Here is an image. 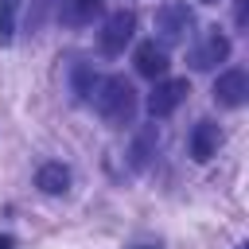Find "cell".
Segmentation results:
<instances>
[{
	"instance_id": "8fae6325",
	"label": "cell",
	"mask_w": 249,
	"mask_h": 249,
	"mask_svg": "<svg viewBox=\"0 0 249 249\" xmlns=\"http://www.w3.org/2000/svg\"><path fill=\"white\" fill-rule=\"evenodd\" d=\"M156 144H160V132H156V124L140 128V132H136V140H132V152H128L132 160H128V163H132L136 171H140V167H148V160L156 156Z\"/></svg>"
},
{
	"instance_id": "ac0fdd59",
	"label": "cell",
	"mask_w": 249,
	"mask_h": 249,
	"mask_svg": "<svg viewBox=\"0 0 249 249\" xmlns=\"http://www.w3.org/2000/svg\"><path fill=\"white\" fill-rule=\"evenodd\" d=\"M237 249H249V245H245V241H241V245H237Z\"/></svg>"
},
{
	"instance_id": "2e32d148",
	"label": "cell",
	"mask_w": 249,
	"mask_h": 249,
	"mask_svg": "<svg viewBox=\"0 0 249 249\" xmlns=\"http://www.w3.org/2000/svg\"><path fill=\"white\" fill-rule=\"evenodd\" d=\"M136 249H156V245H136Z\"/></svg>"
},
{
	"instance_id": "9a60e30c",
	"label": "cell",
	"mask_w": 249,
	"mask_h": 249,
	"mask_svg": "<svg viewBox=\"0 0 249 249\" xmlns=\"http://www.w3.org/2000/svg\"><path fill=\"white\" fill-rule=\"evenodd\" d=\"M0 249H12V237L8 233H0Z\"/></svg>"
},
{
	"instance_id": "9c48e42d",
	"label": "cell",
	"mask_w": 249,
	"mask_h": 249,
	"mask_svg": "<svg viewBox=\"0 0 249 249\" xmlns=\"http://www.w3.org/2000/svg\"><path fill=\"white\" fill-rule=\"evenodd\" d=\"M101 8H105V0H62L58 19L66 27H86V23H93L101 16Z\"/></svg>"
},
{
	"instance_id": "7c38bea8",
	"label": "cell",
	"mask_w": 249,
	"mask_h": 249,
	"mask_svg": "<svg viewBox=\"0 0 249 249\" xmlns=\"http://www.w3.org/2000/svg\"><path fill=\"white\" fill-rule=\"evenodd\" d=\"M70 82H74V97H78V101H89V97H93V89H97V78H93V70H89L86 62H74Z\"/></svg>"
},
{
	"instance_id": "3957f363",
	"label": "cell",
	"mask_w": 249,
	"mask_h": 249,
	"mask_svg": "<svg viewBox=\"0 0 249 249\" xmlns=\"http://www.w3.org/2000/svg\"><path fill=\"white\" fill-rule=\"evenodd\" d=\"M132 31H136V16L128 12V8H121V12H113V16H105V27H101V54H109V58H117V54H124V47L132 43Z\"/></svg>"
},
{
	"instance_id": "e0dca14e",
	"label": "cell",
	"mask_w": 249,
	"mask_h": 249,
	"mask_svg": "<svg viewBox=\"0 0 249 249\" xmlns=\"http://www.w3.org/2000/svg\"><path fill=\"white\" fill-rule=\"evenodd\" d=\"M198 4H218V0H198Z\"/></svg>"
},
{
	"instance_id": "52a82bcc",
	"label": "cell",
	"mask_w": 249,
	"mask_h": 249,
	"mask_svg": "<svg viewBox=\"0 0 249 249\" xmlns=\"http://www.w3.org/2000/svg\"><path fill=\"white\" fill-rule=\"evenodd\" d=\"M132 62H136V74H144V78H152V82H160V78L167 74V66H171L167 47H160L156 39L140 43V47H136V54H132Z\"/></svg>"
},
{
	"instance_id": "8992f818",
	"label": "cell",
	"mask_w": 249,
	"mask_h": 249,
	"mask_svg": "<svg viewBox=\"0 0 249 249\" xmlns=\"http://www.w3.org/2000/svg\"><path fill=\"white\" fill-rule=\"evenodd\" d=\"M230 58V39L218 31V27H210L206 35H202V43L191 51V66L195 70H214L218 62H226Z\"/></svg>"
},
{
	"instance_id": "7a4b0ae2",
	"label": "cell",
	"mask_w": 249,
	"mask_h": 249,
	"mask_svg": "<svg viewBox=\"0 0 249 249\" xmlns=\"http://www.w3.org/2000/svg\"><path fill=\"white\" fill-rule=\"evenodd\" d=\"M191 27H195V12L179 0L163 4L156 12V31H160V47H175V43H187L191 39Z\"/></svg>"
},
{
	"instance_id": "5bb4252c",
	"label": "cell",
	"mask_w": 249,
	"mask_h": 249,
	"mask_svg": "<svg viewBox=\"0 0 249 249\" xmlns=\"http://www.w3.org/2000/svg\"><path fill=\"white\" fill-rule=\"evenodd\" d=\"M233 23L245 31V23H249V0H233Z\"/></svg>"
},
{
	"instance_id": "30bf717a",
	"label": "cell",
	"mask_w": 249,
	"mask_h": 249,
	"mask_svg": "<svg viewBox=\"0 0 249 249\" xmlns=\"http://www.w3.org/2000/svg\"><path fill=\"white\" fill-rule=\"evenodd\" d=\"M35 187L43 195H66L70 191V167L66 163H43L35 171Z\"/></svg>"
},
{
	"instance_id": "277c9868",
	"label": "cell",
	"mask_w": 249,
	"mask_h": 249,
	"mask_svg": "<svg viewBox=\"0 0 249 249\" xmlns=\"http://www.w3.org/2000/svg\"><path fill=\"white\" fill-rule=\"evenodd\" d=\"M187 93H191L187 78H160L156 89H152V97H148V113H152V117H171V113L183 105Z\"/></svg>"
},
{
	"instance_id": "6da1fadb",
	"label": "cell",
	"mask_w": 249,
	"mask_h": 249,
	"mask_svg": "<svg viewBox=\"0 0 249 249\" xmlns=\"http://www.w3.org/2000/svg\"><path fill=\"white\" fill-rule=\"evenodd\" d=\"M93 105H97V113H101L113 128L132 124V117H136V89H132L128 78L109 74V78L97 82V89H93Z\"/></svg>"
},
{
	"instance_id": "5b68a950",
	"label": "cell",
	"mask_w": 249,
	"mask_h": 249,
	"mask_svg": "<svg viewBox=\"0 0 249 249\" xmlns=\"http://www.w3.org/2000/svg\"><path fill=\"white\" fill-rule=\"evenodd\" d=\"M214 101L218 105H226V109H241L245 101H249V74L245 70H226V74H218V82H214Z\"/></svg>"
},
{
	"instance_id": "4fadbf2b",
	"label": "cell",
	"mask_w": 249,
	"mask_h": 249,
	"mask_svg": "<svg viewBox=\"0 0 249 249\" xmlns=\"http://www.w3.org/2000/svg\"><path fill=\"white\" fill-rule=\"evenodd\" d=\"M16 16H19V0H0V47L16 39Z\"/></svg>"
},
{
	"instance_id": "ba28073f",
	"label": "cell",
	"mask_w": 249,
	"mask_h": 249,
	"mask_svg": "<svg viewBox=\"0 0 249 249\" xmlns=\"http://www.w3.org/2000/svg\"><path fill=\"white\" fill-rule=\"evenodd\" d=\"M218 148H222V128H218L214 121H198V124L191 128V160L206 163V160L218 156Z\"/></svg>"
}]
</instances>
